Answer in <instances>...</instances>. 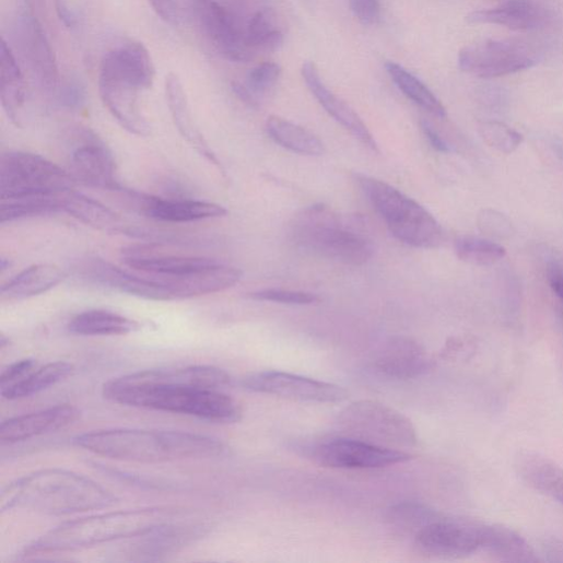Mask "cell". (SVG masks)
Masks as SVG:
<instances>
[{
  "label": "cell",
  "instance_id": "cell-1",
  "mask_svg": "<svg viewBox=\"0 0 563 563\" xmlns=\"http://www.w3.org/2000/svg\"><path fill=\"white\" fill-rule=\"evenodd\" d=\"M231 375L211 365L145 370L108 382L103 396L120 406L175 413L231 424L242 419L239 404L223 392Z\"/></svg>",
  "mask_w": 563,
  "mask_h": 563
},
{
  "label": "cell",
  "instance_id": "cell-2",
  "mask_svg": "<svg viewBox=\"0 0 563 563\" xmlns=\"http://www.w3.org/2000/svg\"><path fill=\"white\" fill-rule=\"evenodd\" d=\"M73 443L95 455L144 464L215 458L228 450L218 438L175 431L105 430L79 435Z\"/></svg>",
  "mask_w": 563,
  "mask_h": 563
},
{
  "label": "cell",
  "instance_id": "cell-3",
  "mask_svg": "<svg viewBox=\"0 0 563 563\" xmlns=\"http://www.w3.org/2000/svg\"><path fill=\"white\" fill-rule=\"evenodd\" d=\"M116 502L115 495L91 479L64 469H46L4 488L0 509L61 516L106 508Z\"/></svg>",
  "mask_w": 563,
  "mask_h": 563
},
{
  "label": "cell",
  "instance_id": "cell-4",
  "mask_svg": "<svg viewBox=\"0 0 563 563\" xmlns=\"http://www.w3.org/2000/svg\"><path fill=\"white\" fill-rule=\"evenodd\" d=\"M178 514V511L169 507H148L74 519L35 540L25 549L24 555L72 551L139 537L162 525L175 521Z\"/></svg>",
  "mask_w": 563,
  "mask_h": 563
},
{
  "label": "cell",
  "instance_id": "cell-5",
  "mask_svg": "<svg viewBox=\"0 0 563 563\" xmlns=\"http://www.w3.org/2000/svg\"><path fill=\"white\" fill-rule=\"evenodd\" d=\"M353 224L325 206L303 211L292 225V237L301 248L347 266L360 267L374 254L373 244Z\"/></svg>",
  "mask_w": 563,
  "mask_h": 563
},
{
  "label": "cell",
  "instance_id": "cell-6",
  "mask_svg": "<svg viewBox=\"0 0 563 563\" xmlns=\"http://www.w3.org/2000/svg\"><path fill=\"white\" fill-rule=\"evenodd\" d=\"M415 539L421 550L439 558H462L485 551L504 559L515 549L517 532L503 525L442 515Z\"/></svg>",
  "mask_w": 563,
  "mask_h": 563
},
{
  "label": "cell",
  "instance_id": "cell-7",
  "mask_svg": "<svg viewBox=\"0 0 563 563\" xmlns=\"http://www.w3.org/2000/svg\"><path fill=\"white\" fill-rule=\"evenodd\" d=\"M356 180L397 239L423 249L442 245L443 228L424 207L382 179L357 174Z\"/></svg>",
  "mask_w": 563,
  "mask_h": 563
},
{
  "label": "cell",
  "instance_id": "cell-8",
  "mask_svg": "<svg viewBox=\"0 0 563 563\" xmlns=\"http://www.w3.org/2000/svg\"><path fill=\"white\" fill-rule=\"evenodd\" d=\"M77 179L46 157L30 152L5 153L0 162L2 200L32 196H60L74 190Z\"/></svg>",
  "mask_w": 563,
  "mask_h": 563
},
{
  "label": "cell",
  "instance_id": "cell-9",
  "mask_svg": "<svg viewBox=\"0 0 563 563\" xmlns=\"http://www.w3.org/2000/svg\"><path fill=\"white\" fill-rule=\"evenodd\" d=\"M338 422L347 434L375 445L410 447L418 442L411 421L378 402H355L340 413Z\"/></svg>",
  "mask_w": 563,
  "mask_h": 563
},
{
  "label": "cell",
  "instance_id": "cell-10",
  "mask_svg": "<svg viewBox=\"0 0 563 563\" xmlns=\"http://www.w3.org/2000/svg\"><path fill=\"white\" fill-rule=\"evenodd\" d=\"M305 450L320 466L335 469H382L412 459V456L404 451L354 437L321 441Z\"/></svg>",
  "mask_w": 563,
  "mask_h": 563
},
{
  "label": "cell",
  "instance_id": "cell-11",
  "mask_svg": "<svg viewBox=\"0 0 563 563\" xmlns=\"http://www.w3.org/2000/svg\"><path fill=\"white\" fill-rule=\"evenodd\" d=\"M532 50L511 40H486L462 49L458 57L461 71L481 79H496L536 64Z\"/></svg>",
  "mask_w": 563,
  "mask_h": 563
},
{
  "label": "cell",
  "instance_id": "cell-12",
  "mask_svg": "<svg viewBox=\"0 0 563 563\" xmlns=\"http://www.w3.org/2000/svg\"><path fill=\"white\" fill-rule=\"evenodd\" d=\"M243 386L255 394L300 402L340 403L348 398V394L336 385L281 371L251 374L244 380Z\"/></svg>",
  "mask_w": 563,
  "mask_h": 563
},
{
  "label": "cell",
  "instance_id": "cell-13",
  "mask_svg": "<svg viewBox=\"0 0 563 563\" xmlns=\"http://www.w3.org/2000/svg\"><path fill=\"white\" fill-rule=\"evenodd\" d=\"M72 136L71 164L75 179L101 190L127 193L117 178L115 160L106 143L87 128H75Z\"/></svg>",
  "mask_w": 563,
  "mask_h": 563
},
{
  "label": "cell",
  "instance_id": "cell-14",
  "mask_svg": "<svg viewBox=\"0 0 563 563\" xmlns=\"http://www.w3.org/2000/svg\"><path fill=\"white\" fill-rule=\"evenodd\" d=\"M193 14L218 51L233 62H247L254 50L235 14L219 0H191Z\"/></svg>",
  "mask_w": 563,
  "mask_h": 563
},
{
  "label": "cell",
  "instance_id": "cell-15",
  "mask_svg": "<svg viewBox=\"0 0 563 563\" xmlns=\"http://www.w3.org/2000/svg\"><path fill=\"white\" fill-rule=\"evenodd\" d=\"M14 38L24 60L43 90L57 93L59 71L46 33L30 12H21L14 22Z\"/></svg>",
  "mask_w": 563,
  "mask_h": 563
},
{
  "label": "cell",
  "instance_id": "cell-16",
  "mask_svg": "<svg viewBox=\"0 0 563 563\" xmlns=\"http://www.w3.org/2000/svg\"><path fill=\"white\" fill-rule=\"evenodd\" d=\"M372 365L385 377L409 380L421 377L431 367L425 349L415 340L397 336L386 340L374 352Z\"/></svg>",
  "mask_w": 563,
  "mask_h": 563
},
{
  "label": "cell",
  "instance_id": "cell-17",
  "mask_svg": "<svg viewBox=\"0 0 563 563\" xmlns=\"http://www.w3.org/2000/svg\"><path fill=\"white\" fill-rule=\"evenodd\" d=\"M83 274L95 283L129 295L151 301H174L168 284L162 278L132 274L101 259L89 261L83 267Z\"/></svg>",
  "mask_w": 563,
  "mask_h": 563
},
{
  "label": "cell",
  "instance_id": "cell-18",
  "mask_svg": "<svg viewBox=\"0 0 563 563\" xmlns=\"http://www.w3.org/2000/svg\"><path fill=\"white\" fill-rule=\"evenodd\" d=\"M154 77L151 56L139 43H128L109 51L101 64L99 78L124 83L139 92L149 90Z\"/></svg>",
  "mask_w": 563,
  "mask_h": 563
},
{
  "label": "cell",
  "instance_id": "cell-19",
  "mask_svg": "<svg viewBox=\"0 0 563 563\" xmlns=\"http://www.w3.org/2000/svg\"><path fill=\"white\" fill-rule=\"evenodd\" d=\"M80 418L78 408L63 404L10 419L0 426V441L8 444L30 441L64 430Z\"/></svg>",
  "mask_w": 563,
  "mask_h": 563
},
{
  "label": "cell",
  "instance_id": "cell-20",
  "mask_svg": "<svg viewBox=\"0 0 563 563\" xmlns=\"http://www.w3.org/2000/svg\"><path fill=\"white\" fill-rule=\"evenodd\" d=\"M302 77L310 93L329 116L365 146L378 151V144L366 125L344 101L325 85L314 62L307 61L303 64Z\"/></svg>",
  "mask_w": 563,
  "mask_h": 563
},
{
  "label": "cell",
  "instance_id": "cell-21",
  "mask_svg": "<svg viewBox=\"0 0 563 563\" xmlns=\"http://www.w3.org/2000/svg\"><path fill=\"white\" fill-rule=\"evenodd\" d=\"M138 200L140 212L143 215L165 223H193L220 219L228 214L224 207L206 201L160 199L145 196H141Z\"/></svg>",
  "mask_w": 563,
  "mask_h": 563
},
{
  "label": "cell",
  "instance_id": "cell-22",
  "mask_svg": "<svg viewBox=\"0 0 563 563\" xmlns=\"http://www.w3.org/2000/svg\"><path fill=\"white\" fill-rule=\"evenodd\" d=\"M62 213H67L81 223L108 234H121L144 238L149 234L126 223L114 211L75 190L61 196Z\"/></svg>",
  "mask_w": 563,
  "mask_h": 563
},
{
  "label": "cell",
  "instance_id": "cell-23",
  "mask_svg": "<svg viewBox=\"0 0 563 563\" xmlns=\"http://www.w3.org/2000/svg\"><path fill=\"white\" fill-rule=\"evenodd\" d=\"M204 525L168 523L142 536L130 550L129 554L136 560H159L195 542L206 533Z\"/></svg>",
  "mask_w": 563,
  "mask_h": 563
},
{
  "label": "cell",
  "instance_id": "cell-24",
  "mask_svg": "<svg viewBox=\"0 0 563 563\" xmlns=\"http://www.w3.org/2000/svg\"><path fill=\"white\" fill-rule=\"evenodd\" d=\"M122 259L130 269L156 277L191 273L216 262L208 258L159 254L150 246L130 247L122 253Z\"/></svg>",
  "mask_w": 563,
  "mask_h": 563
},
{
  "label": "cell",
  "instance_id": "cell-25",
  "mask_svg": "<svg viewBox=\"0 0 563 563\" xmlns=\"http://www.w3.org/2000/svg\"><path fill=\"white\" fill-rule=\"evenodd\" d=\"M98 85L104 105L125 130L138 137L151 133L150 125L139 105L138 90L102 78Z\"/></svg>",
  "mask_w": 563,
  "mask_h": 563
},
{
  "label": "cell",
  "instance_id": "cell-26",
  "mask_svg": "<svg viewBox=\"0 0 563 563\" xmlns=\"http://www.w3.org/2000/svg\"><path fill=\"white\" fill-rule=\"evenodd\" d=\"M165 94L173 122L179 134L202 156L223 169L215 152L196 125L183 84L174 73H169L165 79Z\"/></svg>",
  "mask_w": 563,
  "mask_h": 563
},
{
  "label": "cell",
  "instance_id": "cell-27",
  "mask_svg": "<svg viewBox=\"0 0 563 563\" xmlns=\"http://www.w3.org/2000/svg\"><path fill=\"white\" fill-rule=\"evenodd\" d=\"M467 22L474 25H499L513 31H536L547 24V15L530 0H508L499 8L469 14Z\"/></svg>",
  "mask_w": 563,
  "mask_h": 563
},
{
  "label": "cell",
  "instance_id": "cell-28",
  "mask_svg": "<svg viewBox=\"0 0 563 563\" xmlns=\"http://www.w3.org/2000/svg\"><path fill=\"white\" fill-rule=\"evenodd\" d=\"M519 478L531 489L563 506V469L539 454L524 451L515 460Z\"/></svg>",
  "mask_w": 563,
  "mask_h": 563
},
{
  "label": "cell",
  "instance_id": "cell-29",
  "mask_svg": "<svg viewBox=\"0 0 563 563\" xmlns=\"http://www.w3.org/2000/svg\"><path fill=\"white\" fill-rule=\"evenodd\" d=\"M0 82H2V104L14 125L24 126L27 104V89L23 72L5 39L0 47Z\"/></svg>",
  "mask_w": 563,
  "mask_h": 563
},
{
  "label": "cell",
  "instance_id": "cell-30",
  "mask_svg": "<svg viewBox=\"0 0 563 563\" xmlns=\"http://www.w3.org/2000/svg\"><path fill=\"white\" fill-rule=\"evenodd\" d=\"M67 278V273L56 265H36L2 288L7 300H26L44 294L56 288Z\"/></svg>",
  "mask_w": 563,
  "mask_h": 563
},
{
  "label": "cell",
  "instance_id": "cell-31",
  "mask_svg": "<svg viewBox=\"0 0 563 563\" xmlns=\"http://www.w3.org/2000/svg\"><path fill=\"white\" fill-rule=\"evenodd\" d=\"M140 327L138 321L120 314L93 309L75 316L68 329L79 336H120L138 331Z\"/></svg>",
  "mask_w": 563,
  "mask_h": 563
},
{
  "label": "cell",
  "instance_id": "cell-32",
  "mask_svg": "<svg viewBox=\"0 0 563 563\" xmlns=\"http://www.w3.org/2000/svg\"><path fill=\"white\" fill-rule=\"evenodd\" d=\"M73 372L69 362L57 361L35 368L27 377L17 384L3 389L2 397L7 400H21L39 395L66 380Z\"/></svg>",
  "mask_w": 563,
  "mask_h": 563
},
{
  "label": "cell",
  "instance_id": "cell-33",
  "mask_svg": "<svg viewBox=\"0 0 563 563\" xmlns=\"http://www.w3.org/2000/svg\"><path fill=\"white\" fill-rule=\"evenodd\" d=\"M266 130L275 143L292 152L309 156H319L325 152V145L317 136L281 117L268 118Z\"/></svg>",
  "mask_w": 563,
  "mask_h": 563
},
{
  "label": "cell",
  "instance_id": "cell-34",
  "mask_svg": "<svg viewBox=\"0 0 563 563\" xmlns=\"http://www.w3.org/2000/svg\"><path fill=\"white\" fill-rule=\"evenodd\" d=\"M386 69L395 84L409 99L438 118L447 117L443 103L419 78L396 62H388Z\"/></svg>",
  "mask_w": 563,
  "mask_h": 563
},
{
  "label": "cell",
  "instance_id": "cell-35",
  "mask_svg": "<svg viewBox=\"0 0 563 563\" xmlns=\"http://www.w3.org/2000/svg\"><path fill=\"white\" fill-rule=\"evenodd\" d=\"M61 196H32L2 200L0 222L7 224L62 213Z\"/></svg>",
  "mask_w": 563,
  "mask_h": 563
},
{
  "label": "cell",
  "instance_id": "cell-36",
  "mask_svg": "<svg viewBox=\"0 0 563 563\" xmlns=\"http://www.w3.org/2000/svg\"><path fill=\"white\" fill-rule=\"evenodd\" d=\"M248 46L254 50L274 52L279 50L284 36L275 23V14L272 10H261L249 21L245 30Z\"/></svg>",
  "mask_w": 563,
  "mask_h": 563
},
{
  "label": "cell",
  "instance_id": "cell-37",
  "mask_svg": "<svg viewBox=\"0 0 563 563\" xmlns=\"http://www.w3.org/2000/svg\"><path fill=\"white\" fill-rule=\"evenodd\" d=\"M441 516L442 514L424 503L407 501L391 506L387 519L396 529L417 536Z\"/></svg>",
  "mask_w": 563,
  "mask_h": 563
},
{
  "label": "cell",
  "instance_id": "cell-38",
  "mask_svg": "<svg viewBox=\"0 0 563 563\" xmlns=\"http://www.w3.org/2000/svg\"><path fill=\"white\" fill-rule=\"evenodd\" d=\"M455 251L461 261L479 267L493 266L506 256V249L501 245L473 236L459 237Z\"/></svg>",
  "mask_w": 563,
  "mask_h": 563
},
{
  "label": "cell",
  "instance_id": "cell-39",
  "mask_svg": "<svg viewBox=\"0 0 563 563\" xmlns=\"http://www.w3.org/2000/svg\"><path fill=\"white\" fill-rule=\"evenodd\" d=\"M479 131L490 148L504 154H512L524 141L523 134L500 121L482 122Z\"/></svg>",
  "mask_w": 563,
  "mask_h": 563
},
{
  "label": "cell",
  "instance_id": "cell-40",
  "mask_svg": "<svg viewBox=\"0 0 563 563\" xmlns=\"http://www.w3.org/2000/svg\"><path fill=\"white\" fill-rule=\"evenodd\" d=\"M282 75V69L278 63L265 62L247 74L246 86L258 97L275 87Z\"/></svg>",
  "mask_w": 563,
  "mask_h": 563
},
{
  "label": "cell",
  "instance_id": "cell-41",
  "mask_svg": "<svg viewBox=\"0 0 563 563\" xmlns=\"http://www.w3.org/2000/svg\"><path fill=\"white\" fill-rule=\"evenodd\" d=\"M250 298L255 301L288 305H312L320 301L319 297L313 293L282 289H267L257 291L250 294Z\"/></svg>",
  "mask_w": 563,
  "mask_h": 563
},
{
  "label": "cell",
  "instance_id": "cell-42",
  "mask_svg": "<svg viewBox=\"0 0 563 563\" xmlns=\"http://www.w3.org/2000/svg\"><path fill=\"white\" fill-rule=\"evenodd\" d=\"M478 227L483 234L499 239L509 238L514 234L508 219L492 210H484L479 214Z\"/></svg>",
  "mask_w": 563,
  "mask_h": 563
},
{
  "label": "cell",
  "instance_id": "cell-43",
  "mask_svg": "<svg viewBox=\"0 0 563 563\" xmlns=\"http://www.w3.org/2000/svg\"><path fill=\"white\" fill-rule=\"evenodd\" d=\"M57 99L61 107L71 112H79L86 105V90L80 81L71 80L59 87Z\"/></svg>",
  "mask_w": 563,
  "mask_h": 563
},
{
  "label": "cell",
  "instance_id": "cell-44",
  "mask_svg": "<svg viewBox=\"0 0 563 563\" xmlns=\"http://www.w3.org/2000/svg\"><path fill=\"white\" fill-rule=\"evenodd\" d=\"M350 11L363 26L377 25L382 19L379 0H349Z\"/></svg>",
  "mask_w": 563,
  "mask_h": 563
},
{
  "label": "cell",
  "instance_id": "cell-45",
  "mask_svg": "<svg viewBox=\"0 0 563 563\" xmlns=\"http://www.w3.org/2000/svg\"><path fill=\"white\" fill-rule=\"evenodd\" d=\"M37 365L38 363L34 359L21 360L9 365L0 375V390L7 389L27 377Z\"/></svg>",
  "mask_w": 563,
  "mask_h": 563
},
{
  "label": "cell",
  "instance_id": "cell-46",
  "mask_svg": "<svg viewBox=\"0 0 563 563\" xmlns=\"http://www.w3.org/2000/svg\"><path fill=\"white\" fill-rule=\"evenodd\" d=\"M156 15L166 24L178 25L179 15L175 0H149Z\"/></svg>",
  "mask_w": 563,
  "mask_h": 563
},
{
  "label": "cell",
  "instance_id": "cell-47",
  "mask_svg": "<svg viewBox=\"0 0 563 563\" xmlns=\"http://www.w3.org/2000/svg\"><path fill=\"white\" fill-rule=\"evenodd\" d=\"M421 128L431 143V145L438 152L448 153L450 152L449 144L442 138L437 130L426 120L421 121Z\"/></svg>",
  "mask_w": 563,
  "mask_h": 563
},
{
  "label": "cell",
  "instance_id": "cell-48",
  "mask_svg": "<svg viewBox=\"0 0 563 563\" xmlns=\"http://www.w3.org/2000/svg\"><path fill=\"white\" fill-rule=\"evenodd\" d=\"M56 11L62 24L69 28L74 30L78 27V17L70 9L66 0H55Z\"/></svg>",
  "mask_w": 563,
  "mask_h": 563
},
{
  "label": "cell",
  "instance_id": "cell-49",
  "mask_svg": "<svg viewBox=\"0 0 563 563\" xmlns=\"http://www.w3.org/2000/svg\"><path fill=\"white\" fill-rule=\"evenodd\" d=\"M548 281L553 293L563 302V267L551 265L548 269Z\"/></svg>",
  "mask_w": 563,
  "mask_h": 563
},
{
  "label": "cell",
  "instance_id": "cell-50",
  "mask_svg": "<svg viewBox=\"0 0 563 563\" xmlns=\"http://www.w3.org/2000/svg\"><path fill=\"white\" fill-rule=\"evenodd\" d=\"M232 89L235 95L246 105L254 108L259 106L258 97L246 85L234 82Z\"/></svg>",
  "mask_w": 563,
  "mask_h": 563
},
{
  "label": "cell",
  "instance_id": "cell-51",
  "mask_svg": "<svg viewBox=\"0 0 563 563\" xmlns=\"http://www.w3.org/2000/svg\"><path fill=\"white\" fill-rule=\"evenodd\" d=\"M230 3L234 7H241L243 3V0H230Z\"/></svg>",
  "mask_w": 563,
  "mask_h": 563
},
{
  "label": "cell",
  "instance_id": "cell-52",
  "mask_svg": "<svg viewBox=\"0 0 563 563\" xmlns=\"http://www.w3.org/2000/svg\"><path fill=\"white\" fill-rule=\"evenodd\" d=\"M35 2H37V3H39V4H40V3H43V2H44V0H35Z\"/></svg>",
  "mask_w": 563,
  "mask_h": 563
}]
</instances>
